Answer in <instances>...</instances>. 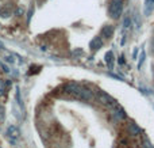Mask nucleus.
Returning <instances> with one entry per match:
<instances>
[{"instance_id": "nucleus-4", "label": "nucleus", "mask_w": 154, "mask_h": 148, "mask_svg": "<svg viewBox=\"0 0 154 148\" xmlns=\"http://www.w3.org/2000/svg\"><path fill=\"white\" fill-rule=\"evenodd\" d=\"M109 109H111V111H112V116H114L116 120H125L126 118V111H125V109H123L120 105L114 103V105H112Z\"/></svg>"}, {"instance_id": "nucleus-11", "label": "nucleus", "mask_w": 154, "mask_h": 148, "mask_svg": "<svg viewBox=\"0 0 154 148\" xmlns=\"http://www.w3.org/2000/svg\"><path fill=\"white\" fill-rule=\"evenodd\" d=\"M5 90H7V83H5L4 80H2V79H0V97H2V95H4Z\"/></svg>"}, {"instance_id": "nucleus-5", "label": "nucleus", "mask_w": 154, "mask_h": 148, "mask_svg": "<svg viewBox=\"0 0 154 148\" xmlns=\"http://www.w3.org/2000/svg\"><path fill=\"white\" fill-rule=\"evenodd\" d=\"M7 137L10 139L11 143H16V141L19 140V137H20V132H19V129L16 127H8L7 129Z\"/></svg>"}, {"instance_id": "nucleus-16", "label": "nucleus", "mask_w": 154, "mask_h": 148, "mask_svg": "<svg viewBox=\"0 0 154 148\" xmlns=\"http://www.w3.org/2000/svg\"><path fill=\"white\" fill-rule=\"evenodd\" d=\"M152 52L154 53V37H153V40H152Z\"/></svg>"}, {"instance_id": "nucleus-6", "label": "nucleus", "mask_w": 154, "mask_h": 148, "mask_svg": "<svg viewBox=\"0 0 154 148\" xmlns=\"http://www.w3.org/2000/svg\"><path fill=\"white\" fill-rule=\"evenodd\" d=\"M103 46V40H101V37H93L92 41L89 42V48L91 50H99V49Z\"/></svg>"}, {"instance_id": "nucleus-14", "label": "nucleus", "mask_w": 154, "mask_h": 148, "mask_svg": "<svg viewBox=\"0 0 154 148\" xmlns=\"http://www.w3.org/2000/svg\"><path fill=\"white\" fill-rule=\"evenodd\" d=\"M143 146H145V148H154L153 146H152V143H150L147 139H145V141H143Z\"/></svg>"}, {"instance_id": "nucleus-15", "label": "nucleus", "mask_w": 154, "mask_h": 148, "mask_svg": "<svg viewBox=\"0 0 154 148\" xmlns=\"http://www.w3.org/2000/svg\"><path fill=\"white\" fill-rule=\"evenodd\" d=\"M143 59H145V52H142V53H141V61L138 63V67H139V68L142 67V63H143Z\"/></svg>"}, {"instance_id": "nucleus-8", "label": "nucleus", "mask_w": 154, "mask_h": 148, "mask_svg": "<svg viewBox=\"0 0 154 148\" xmlns=\"http://www.w3.org/2000/svg\"><path fill=\"white\" fill-rule=\"evenodd\" d=\"M154 11V0H145V7H143V14L149 16Z\"/></svg>"}, {"instance_id": "nucleus-2", "label": "nucleus", "mask_w": 154, "mask_h": 148, "mask_svg": "<svg viewBox=\"0 0 154 148\" xmlns=\"http://www.w3.org/2000/svg\"><path fill=\"white\" fill-rule=\"evenodd\" d=\"M123 4L125 0H111L108 7V14L112 19H119L123 12Z\"/></svg>"}, {"instance_id": "nucleus-13", "label": "nucleus", "mask_w": 154, "mask_h": 148, "mask_svg": "<svg viewBox=\"0 0 154 148\" xmlns=\"http://www.w3.org/2000/svg\"><path fill=\"white\" fill-rule=\"evenodd\" d=\"M11 15V11L10 10H5V8H0V16L2 18H8Z\"/></svg>"}, {"instance_id": "nucleus-10", "label": "nucleus", "mask_w": 154, "mask_h": 148, "mask_svg": "<svg viewBox=\"0 0 154 148\" xmlns=\"http://www.w3.org/2000/svg\"><path fill=\"white\" fill-rule=\"evenodd\" d=\"M106 63H107V65H108L109 68L114 67V53H112L111 50L106 53Z\"/></svg>"}, {"instance_id": "nucleus-9", "label": "nucleus", "mask_w": 154, "mask_h": 148, "mask_svg": "<svg viewBox=\"0 0 154 148\" xmlns=\"http://www.w3.org/2000/svg\"><path fill=\"white\" fill-rule=\"evenodd\" d=\"M128 132H130L133 136H138L139 133H141V129H139V127L137 124L130 122V124H128Z\"/></svg>"}, {"instance_id": "nucleus-1", "label": "nucleus", "mask_w": 154, "mask_h": 148, "mask_svg": "<svg viewBox=\"0 0 154 148\" xmlns=\"http://www.w3.org/2000/svg\"><path fill=\"white\" fill-rule=\"evenodd\" d=\"M62 91L66 95H69V97L76 98V99H81V101H92L93 99V94L91 90L85 88L84 86H81V84H79V83H75V82L66 83L64 86V88H62Z\"/></svg>"}, {"instance_id": "nucleus-12", "label": "nucleus", "mask_w": 154, "mask_h": 148, "mask_svg": "<svg viewBox=\"0 0 154 148\" xmlns=\"http://www.w3.org/2000/svg\"><path fill=\"white\" fill-rule=\"evenodd\" d=\"M130 26H131V18H130V15H126L125 21H123V27H125V29H128Z\"/></svg>"}, {"instance_id": "nucleus-3", "label": "nucleus", "mask_w": 154, "mask_h": 148, "mask_svg": "<svg viewBox=\"0 0 154 148\" xmlns=\"http://www.w3.org/2000/svg\"><path fill=\"white\" fill-rule=\"evenodd\" d=\"M96 99H97V102H100L101 105L107 106V108H111L115 102V99L111 97V95H108L106 91H97L96 92Z\"/></svg>"}, {"instance_id": "nucleus-7", "label": "nucleus", "mask_w": 154, "mask_h": 148, "mask_svg": "<svg viewBox=\"0 0 154 148\" xmlns=\"http://www.w3.org/2000/svg\"><path fill=\"white\" fill-rule=\"evenodd\" d=\"M114 26H111V24H106V26L101 27V35H103L104 38H111L112 34H114Z\"/></svg>"}]
</instances>
